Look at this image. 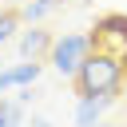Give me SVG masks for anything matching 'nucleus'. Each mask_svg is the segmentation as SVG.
Masks as SVG:
<instances>
[{
    "mask_svg": "<svg viewBox=\"0 0 127 127\" xmlns=\"http://www.w3.org/2000/svg\"><path fill=\"white\" fill-rule=\"evenodd\" d=\"M56 8H60V0H28V4L20 8V20H28V24H40V20H48Z\"/></svg>",
    "mask_w": 127,
    "mask_h": 127,
    "instance_id": "obj_7",
    "label": "nucleus"
},
{
    "mask_svg": "<svg viewBox=\"0 0 127 127\" xmlns=\"http://www.w3.org/2000/svg\"><path fill=\"white\" fill-rule=\"evenodd\" d=\"M40 71H44L40 60H20V64H12V67H0V95H4V91H24V87H32V83L40 79Z\"/></svg>",
    "mask_w": 127,
    "mask_h": 127,
    "instance_id": "obj_4",
    "label": "nucleus"
},
{
    "mask_svg": "<svg viewBox=\"0 0 127 127\" xmlns=\"http://www.w3.org/2000/svg\"><path fill=\"white\" fill-rule=\"evenodd\" d=\"M24 123V99H4L0 95V127H20Z\"/></svg>",
    "mask_w": 127,
    "mask_h": 127,
    "instance_id": "obj_8",
    "label": "nucleus"
},
{
    "mask_svg": "<svg viewBox=\"0 0 127 127\" xmlns=\"http://www.w3.org/2000/svg\"><path fill=\"white\" fill-rule=\"evenodd\" d=\"M91 48H103V52H115L127 60V16H119V12L99 16L91 28Z\"/></svg>",
    "mask_w": 127,
    "mask_h": 127,
    "instance_id": "obj_3",
    "label": "nucleus"
},
{
    "mask_svg": "<svg viewBox=\"0 0 127 127\" xmlns=\"http://www.w3.org/2000/svg\"><path fill=\"white\" fill-rule=\"evenodd\" d=\"M115 103V91H107V95H83L79 99V107H75V127H95V123H103V111Z\"/></svg>",
    "mask_w": 127,
    "mask_h": 127,
    "instance_id": "obj_6",
    "label": "nucleus"
},
{
    "mask_svg": "<svg viewBox=\"0 0 127 127\" xmlns=\"http://www.w3.org/2000/svg\"><path fill=\"white\" fill-rule=\"evenodd\" d=\"M16 28H20V12H12V8H4V12H0V44H8Z\"/></svg>",
    "mask_w": 127,
    "mask_h": 127,
    "instance_id": "obj_9",
    "label": "nucleus"
},
{
    "mask_svg": "<svg viewBox=\"0 0 127 127\" xmlns=\"http://www.w3.org/2000/svg\"><path fill=\"white\" fill-rule=\"evenodd\" d=\"M87 52H91V36H83V32H64V36H56V40H52L48 64H52V67H56L60 75L75 79V71L83 67Z\"/></svg>",
    "mask_w": 127,
    "mask_h": 127,
    "instance_id": "obj_2",
    "label": "nucleus"
},
{
    "mask_svg": "<svg viewBox=\"0 0 127 127\" xmlns=\"http://www.w3.org/2000/svg\"><path fill=\"white\" fill-rule=\"evenodd\" d=\"M95 127H111V123H95Z\"/></svg>",
    "mask_w": 127,
    "mask_h": 127,
    "instance_id": "obj_11",
    "label": "nucleus"
},
{
    "mask_svg": "<svg viewBox=\"0 0 127 127\" xmlns=\"http://www.w3.org/2000/svg\"><path fill=\"white\" fill-rule=\"evenodd\" d=\"M123 64H127L123 56L103 52V48H91L87 60H83V67L75 71V91H79V99H83V95H107V91H115L119 79H123Z\"/></svg>",
    "mask_w": 127,
    "mask_h": 127,
    "instance_id": "obj_1",
    "label": "nucleus"
},
{
    "mask_svg": "<svg viewBox=\"0 0 127 127\" xmlns=\"http://www.w3.org/2000/svg\"><path fill=\"white\" fill-rule=\"evenodd\" d=\"M52 40H56V36H48L40 24H32V28H28V32H20V40H16L20 60H44V56L52 52Z\"/></svg>",
    "mask_w": 127,
    "mask_h": 127,
    "instance_id": "obj_5",
    "label": "nucleus"
},
{
    "mask_svg": "<svg viewBox=\"0 0 127 127\" xmlns=\"http://www.w3.org/2000/svg\"><path fill=\"white\" fill-rule=\"evenodd\" d=\"M32 127H52L48 119H40V115H32Z\"/></svg>",
    "mask_w": 127,
    "mask_h": 127,
    "instance_id": "obj_10",
    "label": "nucleus"
}]
</instances>
